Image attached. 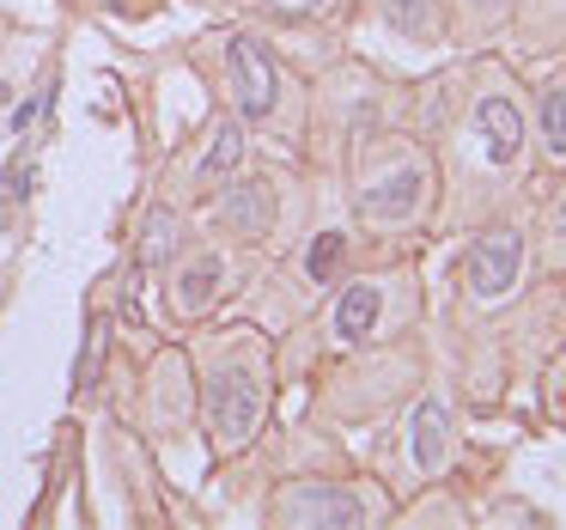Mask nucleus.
Segmentation results:
<instances>
[{"mask_svg":"<svg viewBox=\"0 0 566 530\" xmlns=\"http://www.w3.org/2000/svg\"><path fill=\"white\" fill-rule=\"evenodd\" d=\"M554 250H560V262H566V201L554 208Z\"/></svg>","mask_w":566,"mask_h":530,"instance_id":"18","label":"nucleus"},{"mask_svg":"<svg viewBox=\"0 0 566 530\" xmlns=\"http://www.w3.org/2000/svg\"><path fill=\"white\" fill-rule=\"evenodd\" d=\"M488 7H493V0H488Z\"/></svg>","mask_w":566,"mask_h":530,"instance_id":"20","label":"nucleus"},{"mask_svg":"<svg viewBox=\"0 0 566 530\" xmlns=\"http://www.w3.org/2000/svg\"><path fill=\"white\" fill-rule=\"evenodd\" d=\"M226 67H232L238 116H250V123L274 116V104H281V67H274V55L256 38H232L226 43Z\"/></svg>","mask_w":566,"mask_h":530,"instance_id":"3","label":"nucleus"},{"mask_svg":"<svg viewBox=\"0 0 566 530\" xmlns=\"http://www.w3.org/2000/svg\"><path fill=\"white\" fill-rule=\"evenodd\" d=\"M517 269H524V232L517 226H493L469 245V262H463V287L475 299H505L517 287Z\"/></svg>","mask_w":566,"mask_h":530,"instance_id":"2","label":"nucleus"},{"mask_svg":"<svg viewBox=\"0 0 566 530\" xmlns=\"http://www.w3.org/2000/svg\"><path fill=\"white\" fill-rule=\"evenodd\" d=\"M390 19L408 31V38H432L439 19H432V0H390Z\"/></svg>","mask_w":566,"mask_h":530,"instance_id":"13","label":"nucleus"},{"mask_svg":"<svg viewBox=\"0 0 566 530\" xmlns=\"http://www.w3.org/2000/svg\"><path fill=\"white\" fill-rule=\"evenodd\" d=\"M444 445H451V420H444V408L420 403L415 415H408V457H415L420 476H432V469L444 464Z\"/></svg>","mask_w":566,"mask_h":530,"instance_id":"7","label":"nucleus"},{"mask_svg":"<svg viewBox=\"0 0 566 530\" xmlns=\"http://www.w3.org/2000/svg\"><path fill=\"white\" fill-rule=\"evenodd\" d=\"M281 512L293 518V524H335V530H354V524H359V500H354V493L317 488V481H305V488L286 493Z\"/></svg>","mask_w":566,"mask_h":530,"instance_id":"6","label":"nucleus"},{"mask_svg":"<svg viewBox=\"0 0 566 530\" xmlns=\"http://www.w3.org/2000/svg\"><path fill=\"white\" fill-rule=\"evenodd\" d=\"M342 250H347V238H342V232H323L317 245H311V257H305L311 281H329V274L342 269Z\"/></svg>","mask_w":566,"mask_h":530,"instance_id":"14","label":"nucleus"},{"mask_svg":"<svg viewBox=\"0 0 566 530\" xmlns=\"http://www.w3.org/2000/svg\"><path fill=\"white\" fill-rule=\"evenodd\" d=\"M220 257H196L184 269V281H177V311L184 318H196V311H208V299H213V287H220Z\"/></svg>","mask_w":566,"mask_h":530,"instance_id":"10","label":"nucleus"},{"mask_svg":"<svg viewBox=\"0 0 566 530\" xmlns=\"http://www.w3.org/2000/svg\"><path fill=\"white\" fill-rule=\"evenodd\" d=\"M378 311H384V293H378L371 281L347 287V293H342V305H335V335H342V342H359V335H371Z\"/></svg>","mask_w":566,"mask_h":530,"instance_id":"9","label":"nucleus"},{"mask_svg":"<svg viewBox=\"0 0 566 530\" xmlns=\"http://www.w3.org/2000/svg\"><path fill=\"white\" fill-rule=\"evenodd\" d=\"M0 104H7V86H0Z\"/></svg>","mask_w":566,"mask_h":530,"instance_id":"19","label":"nucleus"},{"mask_svg":"<svg viewBox=\"0 0 566 530\" xmlns=\"http://www.w3.org/2000/svg\"><path fill=\"white\" fill-rule=\"evenodd\" d=\"M542 135L566 159V92H542Z\"/></svg>","mask_w":566,"mask_h":530,"instance_id":"15","label":"nucleus"},{"mask_svg":"<svg viewBox=\"0 0 566 530\" xmlns=\"http://www.w3.org/2000/svg\"><path fill=\"white\" fill-rule=\"evenodd\" d=\"M208 420L220 433V445H244L262 420V384L250 366H220L208 384Z\"/></svg>","mask_w":566,"mask_h":530,"instance_id":"1","label":"nucleus"},{"mask_svg":"<svg viewBox=\"0 0 566 530\" xmlns=\"http://www.w3.org/2000/svg\"><path fill=\"white\" fill-rule=\"evenodd\" d=\"M238 159H244V128H238V123H220V128H213L208 159H201V184H220V177H232Z\"/></svg>","mask_w":566,"mask_h":530,"instance_id":"11","label":"nucleus"},{"mask_svg":"<svg viewBox=\"0 0 566 530\" xmlns=\"http://www.w3.org/2000/svg\"><path fill=\"white\" fill-rule=\"evenodd\" d=\"M475 135H481V153L493 165H517L524 153V116H517L512 98H481L475 104Z\"/></svg>","mask_w":566,"mask_h":530,"instance_id":"5","label":"nucleus"},{"mask_svg":"<svg viewBox=\"0 0 566 530\" xmlns=\"http://www.w3.org/2000/svg\"><path fill=\"white\" fill-rule=\"evenodd\" d=\"M269 214H274V201L262 184H238V189H226V201H220V220L244 238H256L262 226H269Z\"/></svg>","mask_w":566,"mask_h":530,"instance_id":"8","label":"nucleus"},{"mask_svg":"<svg viewBox=\"0 0 566 530\" xmlns=\"http://www.w3.org/2000/svg\"><path fill=\"white\" fill-rule=\"evenodd\" d=\"M171 250H177V214L171 208H153L147 214V238H140V262H171Z\"/></svg>","mask_w":566,"mask_h":530,"instance_id":"12","label":"nucleus"},{"mask_svg":"<svg viewBox=\"0 0 566 530\" xmlns=\"http://www.w3.org/2000/svg\"><path fill=\"white\" fill-rule=\"evenodd\" d=\"M269 7H274V13H323V7H329V0H269Z\"/></svg>","mask_w":566,"mask_h":530,"instance_id":"17","label":"nucleus"},{"mask_svg":"<svg viewBox=\"0 0 566 530\" xmlns=\"http://www.w3.org/2000/svg\"><path fill=\"white\" fill-rule=\"evenodd\" d=\"M43 104H50V98H43V92H31V98L19 104V116H13V128H19V135H25V128L38 123V116H43Z\"/></svg>","mask_w":566,"mask_h":530,"instance_id":"16","label":"nucleus"},{"mask_svg":"<svg viewBox=\"0 0 566 530\" xmlns=\"http://www.w3.org/2000/svg\"><path fill=\"white\" fill-rule=\"evenodd\" d=\"M420 201H427V159H396L384 172H371L366 189H359L366 220H415Z\"/></svg>","mask_w":566,"mask_h":530,"instance_id":"4","label":"nucleus"}]
</instances>
